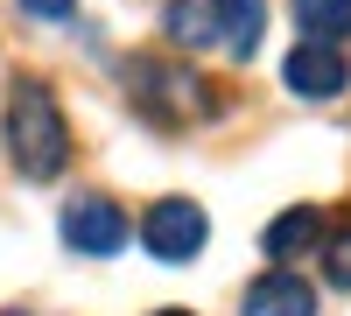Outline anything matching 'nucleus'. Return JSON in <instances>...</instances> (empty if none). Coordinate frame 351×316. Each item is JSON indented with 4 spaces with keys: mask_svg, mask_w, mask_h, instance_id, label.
<instances>
[{
    "mask_svg": "<svg viewBox=\"0 0 351 316\" xmlns=\"http://www.w3.org/2000/svg\"><path fill=\"white\" fill-rule=\"evenodd\" d=\"M8 155L36 183H49L71 162V127H64V112H56V99L43 84H14V99H8Z\"/></svg>",
    "mask_w": 351,
    "mask_h": 316,
    "instance_id": "nucleus-1",
    "label": "nucleus"
},
{
    "mask_svg": "<svg viewBox=\"0 0 351 316\" xmlns=\"http://www.w3.org/2000/svg\"><path fill=\"white\" fill-rule=\"evenodd\" d=\"M204 232H211V225H204V211L190 204V197H162V204H148V218H141L148 253L155 260H176V267L204 253Z\"/></svg>",
    "mask_w": 351,
    "mask_h": 316,
    "instance_id": "nucleus-2",
    "label": "nucleus"
},
{
    "mask_svg": "<svg viewBox=\"0 0 351 316\" xmlns=\"http://www.w3.org/2000/svg\"><path fill=\"white\" fill-rule=\"evenodd\" d=\"M64 246L71 253H92V260H106V253L127 246V211L112 204V197H71L64 204Z\"/></svg>",
    "mask_w": 351,
    "mask_h": 316,
    "instance_id": "nucleus-3",
    "label": "nucleus"
},
{
    "mask_svg": "<svg viewBox=\"0 0 351 316\" xmlns=\"http://www.w3.org/2000/svg\"><path fill=\"white\" fill-rule=\"evenodd\" d=\"M281 77H288V92H295V99H337L344 84H351L337 42H295V49H288V64H281Z\"/></svg>",
    "mask_w": 351,
    "mask_h": 316,
    "instance_id": "nucleus-4",
    "label": "nucleus"
},
{
    "mask_svg": "<svg viewBox=\"0 0 351 316\" xmlns=\"http://www.w3.org/2000/svg\"><path fill=\"white\" fill-rule=\"evenodd\" d=\"M246 316H316V289H309L302 274L274 267V274H260L253 289H246Z\"/></svg>",
    "mask_w": 351,
    "mask_h": 316,
    "instance_id": "nucleus-5",
    "label": "nucleus"
},
{
    "mask_svg": "<svg viewBox=\"0 0 351 316\" xmlns=\"http://www.w3.org/2000/svg\"><path fill=\"white\" fill-rule=\"evenodd\" d=\"M134 92H141V106L155 112V120H176V112H190V106H204L197 99V77L190 71H155V64H134Z\"/></svg>",
    "mask_w": 351,
    "mask_h": 316,
    "instance_id": "nucleus-6",
    "label": "nucleus"
},
{
    "mask_svg": "<svg viewBox=\"0 0 351 316\" xmlns=\"http://www.w3.org/2000/svg\"><path fill=\"white\" fill-rule=\"evenodd\" d=\"M211 28L225 36L232 56H253L260 28H267V0H211Z\"/></svg>",
    "mask_w": 351,
    "mask_h": 316,
    "instance_id": "nucleus-7",
    "label": "nucleus"
},
{
    "mask_svg": "<svg viewBox=\"0 0 351 316\" xmlns=\"http://www.w3.org/2000/svg\"><path fill=\"white\" fill-rule=\"evenodd\" d=\"M316 239H324V211H316V204H295V211H281V218L267 225V253H274V267L302 260Z\"/></svg>",
    "mask_w": 351,
    "mask_h": 316,
    "instance_id": "nucleus-8",
    "label": "nucleus"
},
{
    "mask_svg": "<svg viewBox=\"0 0 351 316\" xmlns=\"http://www.w3.org/2000/svg\"><path fill=\"white\" fill-rule=\"evenodd\" d=\"M302 42H344L351 36V0H295Z\"/></svg>",
    "mask_w": 351,
    "mask_h": 316,
    "instance_id": "nucleus-9",
    "label": "nucleus"
},
{
    "mask_svg": "<svg viewBox=\"0 0 351 316\" xmlns=\"http://www.w3.org/2000/svg\"><path fill=\"white\" fill-rule=\"evenodd\" d=\"M169 36H176V42H190V49H197V42H211V36H218V28H211V8H197V0H176V8H169Z\"/></svg>",
    "mask_w": 351,
    "mask_h": 316,
    "instance_id": "nucleus-10",
    "label": "nucleus"
},
{
    "mask_svg": "<svg viewBox=\"0 0 351 316\" xmlns=\"http://www.w3.org/2000/svg\"><path fill=\"white\" fill-rule=\"evenodd\" d=\"M324 274L337 281V289H351V232H337V239L324 246Z\"/></svg>",
    "mask_w": 351,
    "mask_h": 316,
    "instance_id": "nucleus-11",
    "label": "nucleus"
},
{
    "mask_svg": "<svg viewBox=\"0 0 351 316\" xmlns=\"http://www.w3.org/2000/svg\"><path fill=\"white\" fill-rule=\"evenodd\" d=\"M21 8L36 14V21H71V14H77V0H21Z\"/></svg>",
    "mask_w": 351,
    "mask_h": 316,
    "instance_id": "nucleus-12",
    "label": "nucleus"
},
{
    "mask_svg": "<svg viewBox=\"0 0 351 316\" xmlns=\"http://www.w3.org/2000/svg\"><path fill=\"white\" fill-rule=\"evenodd\" d=\"M155 316H190V309H155Z\"/></svg>",
    "mask_w": 351,
    "mask_h": 316,
    "instance_id": "nucleus-13",
    "label": "nucleus"
},
{
    "mask_svg": "<svg viewBox=\"0 0 351 316\" xmlns=\"http://www.w3.org/2000/svg\"><path fill=\"white\" fill-rule=\"evenodd\" d=\"M8 316H21V309H8Z\"/></svg>",
    "mask_w": 351,
    "mask_h": 316,
    "instance_id": "nucleus-14",
    "label": "nucleus"
}]
</instances>
